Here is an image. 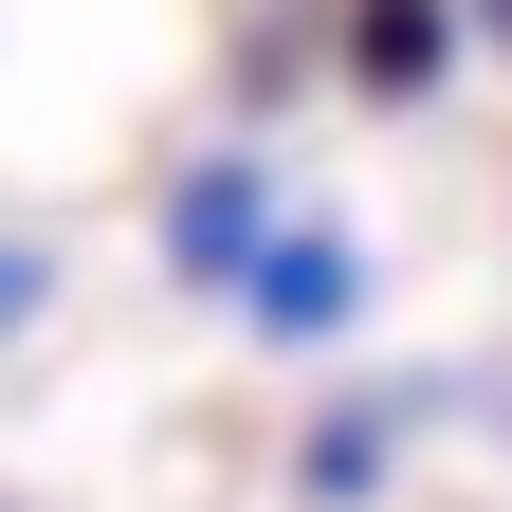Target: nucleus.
Wrapping results in <instances>:
<instances>
[{
    "label": "nucleus",
    "mask_w": 512,
    "mask_h": 512,
    "mask_svg": "<svg viewBox=\"0 0 512 512\" xmlns=\"http://www.w3.org/2000/svg\"><path fill=\"white\" fill-rule=\"evenodd\" d=\"M330 74L366 110H421L439 74H458V0H330Z\"/></svg>",
    "instance_id": "nucleus-1"
},
{
    "label": "nucleus",
    "mask_w": 512,
    "mask_h": 512,
    "mask_svg": "<svg viewBox=\"0 0 512 512\" xmlns=\"http://www.w3.org/2000/svg\"><path fill=\"white\" fill-rule=\"evenodd\" d=\"M348 293H366V275H348V238H330V220H311V238H256V256H238V311H256V330H330Z\"/></svg>",
    "instance_id": "nucleus-2"
},
{
    "label": "nucleus",
    "mask_w": 512,
    "mask_h": 512,
    "mask_svg": "<svg viewBox=\"0 0 512 512\" xmlns=\"http://www.w3.org/2000/svg\"><path fill=\"white\" fill-rule=\"evenodd\" d=\"M165 256H183V275H220V293H238V256H256V165H238V147L165 183Z\"/></svg>",
    "instance_id": "nucleus-3"
},
{
    "label": "nucleus",
    "mask_w": 512,
    "mask_h": 512,
    "mask_svg": "<svg viewBox=\"0 0 512 512\" xmlns=\"http://www.w3.org/2000/svg\"><path fill=\"white\" fill-rule=\"evenodd\" d=\"M19 311H37V256H19V238H0V330H19Z\"/></svg>",
    "instance_id": "nucleus-4"
},
{
    "label": "nucleus",
    "mask_w": 512,
    "mask_h": 512,
    "mask_svg": "<svg viewBox=\"0 0 512 512\" xmlns=\"http://www.w3.org/2000/svg\"><path fill=\"white\" fill-rule=\"evenodd\" d=\"M458 19H476V37H494V55H512V0H458Z\"/></svg>",
    "instance_id": "nucleus-5"
}]
</instances>
